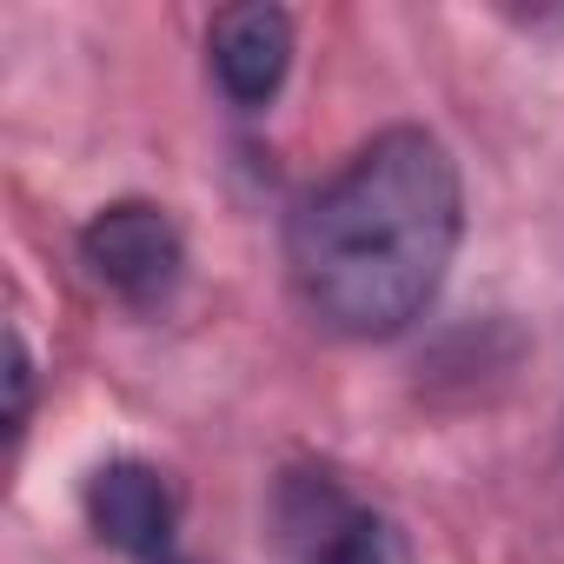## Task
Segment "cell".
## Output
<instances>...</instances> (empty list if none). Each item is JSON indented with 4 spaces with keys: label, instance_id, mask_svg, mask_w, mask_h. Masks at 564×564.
<instances>
[{
    "label": "cell",
    "instance_id": "obj_1",
    "mask_svg": "<svg viewBox=\"0 0 564 564\" xmlns=\"http://www.w3.org/2000/svg\"><path fill=\"white\" fill-rule=\"evenodd\" d=\"M465 246V173L425 127L372 133L286 213V279L313 326L352 346L412 333Z\"/></svg>",
    "mask_w": 564,
    "mask_h": 564
},
{
    "label": "cell",
    "instance_id": "obj_2",
    "mask_svg": "<svg viewBox=\"0 0 564 564\" xmlns=\"http://www.w3.org/2000/svg\"><path fill=\"white\" fill-rule=\"evenodd\" d=\"M265 538L279 564H412L405 524L326 458H293L272 471Z\"/></svg>",
    "mask_w": 564,
    "mask_h": 564
},
{
    "label": "cell",
    "instance_id": "obj_3",
    "mask_svg": "<svg viewBox=\"0 0 564 564\" xmlns=\"http://www.w3.org/2000/svg\"><path fill=\"white\" fill-rule=\"evenodd\" d=\"M80 265L133 313H166L186 286V232L160 199H113L80 226Z\"/></svg>",
    "mask_w": 564,
    "mask_h": 564
},
{
    "label": "cell",
    "instance_id": "obj_4",
    "mask_svg": "<svg viewBox=\"0 0 564 564\" xmlns=\"http://www.w3.org/2000/svg\"><path fill=\"white\" fill-rule=\"evenodd\" d=\"M80 511L107 551L127 564H180V491L153 458H107L80 485Z\"/></svg>",
    "mask_w": 564,
    "mask_h": 564
},
{
    "label": "cell",
    "instance_id": "obj_5",
    "mask_svg": "<svg viewBox=\"0 0 564 564\" xmlns=\"http://www.w3.org/2000/svg\"><path fill=\"white\" fill-rule=\"evenodd\" d=\"M293 54H300V28L279 0H239V8H219L206 28L213 87L239 113H265L279 100V87L293 74Z\"/></svg>",
    "mask_w": 564,
    "mask_h": 564
},
{
    "label": "cell",
    "instance_id": "obj_6",
    "mask_svg": "<svg viewBox=\"0 0 564 564\" xmlns=\"http://www.w3.org/2000/svg\"><path fill=\"white\" fill-rule=\"evenodd\" d=\"M34 425V346L21 326H8V438L21 445Z\"/></svg>",
    "mask_w": 564,
    "mask_h": 564
}]
</instances>
